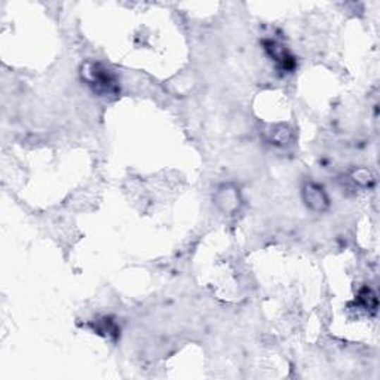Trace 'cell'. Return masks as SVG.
Here are the masks:
<instances>
[{
    "label": "cell",
    "instance_id": "1",
    "mask_svg": "<svg viewBox=\"0 0 380 380\" xmlns=\"http://www.w3.org/2000/svg\"><path fill=\"white\" fill-rule=\"evenodd\" d=\"M90 85L94 87L98 92H111L116 90L115 78L107 68H104L102 64H91L90 68L85 72Z\"/></svg>",
    "mask_w": 380,
    "mask_h": 380
}]
</instances>
